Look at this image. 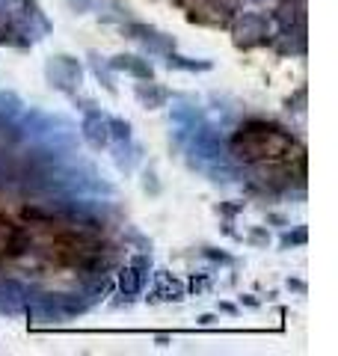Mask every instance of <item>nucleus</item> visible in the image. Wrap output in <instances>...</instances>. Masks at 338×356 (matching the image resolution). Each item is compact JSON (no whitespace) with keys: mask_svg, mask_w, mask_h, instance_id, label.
I'll return each mask as SVG.
<instances>
[{"mask_svg":"<svg viewBox=\"0 0 338 356\" xmlns=\"http://www.w3.org/2000/svg\"><path fill=\"white\" fill-rule=\"evenodd\" d=\"M157 282H161V288H154V291H152V300H182L184 297V285L175 282V280H169L166 273L157 276Z\"/></svg>","mask_w":338,"mask_h":356,"instance_id":"9","label":"nucleus"},{"mask_svg":"<svg viewBox=\"0 0 338 356\" xmlns=\"http://www.w3.org/2000/svg\"><path fill=\"white\" fill-rule=\"evenodd\" d=\"M166 65L169 69H182V72H211L214 69L211 60H193V57H184V54H175V51L166 54Z\"/></svg>","mask_w":338,"mask_h":356,"instance_id":"8","label":"nucleus"},{"mask_svg":"<svg viewBox=\"0 0 338 356\" xmlns=\"http://www.w3.org/2000/svg\"><path fill=\"white\" fill-rule=\"evenodd\" d=\"M288 288H294V291H306V285H303V282H297V280H294V282L288 280Z\"/></svg>","mask_w":338,"mask_h":356,"instance_id":"13","label":"nucleus"},{"mask_svg":"<svg viewBox=\"0 0 338 356\" xmlns=\"http://www.w3.org/2000/svg\"><path fill=\"white\" fill-rule=\"evenodd\" d=\"M125 30H128V36H131V39L143 42V44H145V51H152V54H163V57H166L169 51H175V42L169 39L166 33L154 30V27H149V24H140V21H128Z\"/></svg>","mask_w":338,"mask_h":356,"instance_id":"2","label":"nucleus"},{"mask_svg":"<svg viewBox=\"0 0 338 356\" xmlns=\"http://www.w3.org/2000/svg\"><path fill=\"white\" fill-rule=\"evenodd\" d=\"M246 243H252V247H267V243H270L267 229H252L250 235H246Z\"/></svg>","mask_w":338,"mask_h":356,"instance_id":"11","label":"nucleus"},{"mask_svg":"<svg viewBox=\"0 0 338 356\" xmlns=\"http://www.w3.org/2000/svg\"><path fill=\"white\" fill-rule=\"evenodd\" d=\"M107 69L125 72V74L134 77V81H152V77H154L152 63L143 60V57H134V54H119V57H113V60L107 63Z\"/></svg>","mask_w":338,"mask_h":356,"instance_id":"6","label":"nucleus"},{"mask_svg":"<svg viewBox=\"0 0 338 356\" xmlns=\"http://www.w3.org/2000/svg\"><path fill=\"white\" fill-rule=\"evenodd\" d=\"M267 36V21L261 15H250L246 13L243 18H238V27H234V42L241 48H252V44L264 42Z\"/></svg>","mask_w":338,"mask_h":356,"instance_id":"5","label":"nucleus"},{"mask_svg":"<svg viewBox=\"0 0 338 356\" xmlns=\"http://www.w3.org/2000/svg\"><path fill=\"white\" fill-rule=\"evenodd\" d=\"M81 134H83V140L92 146L95 152L101 149H107L110 146V125H107V116L101 113V110H89V113L83 116L81 122Z\"/></svg>","mask_w":338,"mask_h":356,"instance_id":"3","label":"nucleus"},{"mask_svg":"<svg viewBox=\"0 0 338 356\" xmlns=\"http://www.w3.org/2000/svg\"><path fill=\"white\" fill-rule=\"evenodd\" d=\"M149 270H152V259H149V255H137V259H134L125 270H122L119 285H122V291H125V297H134V294L143 291L145 280H149Z\"/></svg>","mask_w":338,"mask_h":356,"instance_id":"4","label":"nucleus"},{"mask_svg":"<svg viewBox=\"0 0 338 356\" xmlns=\"http://www.w3.org/2000/svg\"><path fill=\"white\" fill-rule=\"evenodd\" d=\"M134 95H137V102L145 110H157V107H163L169 98H172L166 86H157L154 81H140L137 86H134Z\"/></svg>","mask_w":338,"mask_h":356,"instance_id":"7","label":"nucleus"},{"mask_svg":"<svg viewBox=\"0 0 338 356\" xmlns=\"http://www.w3.org/2000/svg\"><path fill=\"white\" fill-rule=\"evenodd\" d=\"M199 324H214V315H199Z\"/></svg>","mask_w":338,"mask_h":356,"instance_id":"14","label":"nucleus"},{"mask_svg":"<svg viewBox=\"0 0 338 356\" xmlns=\"http://www.w3.org/2000/svg\"><path fill=\"white\" fill-rule=\"evenodd\" d=\"M107 125H110V140L113 143H122V140H131V122L119 119V116H107Z\"/></svg>","mask_w":338,"mask_h":356,"instance_id":"10","label":"nucleus"},{"mask_svg":"<svg viewBox=\"0 0 338 356\" xmlns=\"http://www.w3.org/2000/svg\"><path fill=\"white\" fill-rule=\"evenodd\" d=\"M306 238H309L306 229H297L294 235L288 232V235H282V247H291V243H306Z\"/></svg>","mask_w":338,"mask_h":356,"instance_id":"12","label":"nucleus"},{"mask_svg":"<svg viewBox=\"0 0 338 356\" xmlns=\"http://www.w3.org/2000/svg\"><path fill=\"white\" fill-rule=\"evenodd\" d=\"M45 72H48L51 86H56L60 92H74V86H81V77H83L81 63L74 57H65V54L51 57V63L45 65Z\"/></svg>","mask_w":338,"mask_h":356,"instance_id":"1","label":"nucleus"}]
</instances>
